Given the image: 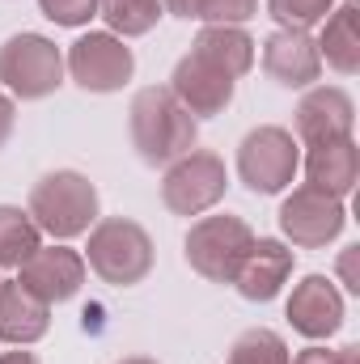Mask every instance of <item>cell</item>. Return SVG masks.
I'll return each mask as SVG.
<instances>
[{
  "label": "cell",
  "instance_id": "52a82bcc",
  "mask_svg": "<svg viewBox=\"0 0 360 364\" xmlns=\"http://www.w3.org/2000/svg\"><path fill=\"white\" fill-rule=\"evenodd\" d=\"M297 140L284 127H255L238 149V174L255 195H275L297 174Z\"/></svg>",
  "mask_w": 360,
  "mask_h": 364
},
{
  "label": "cell",
  "instance_id": "ffe728a7",
  "mask_svg": "<svg viewBox=\"0 0 360 364\" xmlns=\"http://www.w3.org/2000/svg\"><path fill=\"white\" fill-rule=\"evenodd\" d=\"M38 246H43V233L30 220V212L0 203V267H21Z\"/></svg>",
  "mask_w": 360,
  "mask_h": 364
},
{
  "label": "cell",
  "instance_id": "2e32d148",
  "mask_svg": "<svg viewBox=\"0 0 360 364\" xmlns=\"http://www.w3.org/2000/svg\"><path fill=\"white\" fill-rule=\"evenodd\" d=\"M51 322V305L38 301L34 292H26L17 279H0V339L4 343H34L47 335Z\"/></svg>",
  "mask_w": 360,
  "mask_h": 364
},
{
  "label": "cell",
  "instance_id": "4dcf8cb0",
  "mask_svg": "<svg viewBox=\"0 0 360 364\" xmlns=\"http://www.w3.org/2000/svg\"><path fill=\"white\" fill-rule=\"evenodd\" d=\"M119 364H157V360H149V356H127V360H119Z\"/></svg>",
  "mask_w": 360,
  "mask_h": 364
},
{
  "label": "cell",
  "instance_id": "7402d4cb",
  "mask_svg": "<svg viewBox=\"0 0 360 364\" xmlns=\"http://www.w3.org/2000/svg\"><path fill=\"white\" fill-rule=\"evenodd\" d=\"M97 17H106V26L119 30L123 38H136L157 26L162 0H97Z\"/></svg>",
  "mask_w": 360,
  "mask_h": 364
},
{
  "label": "cell",
  "instance_id": "f546056e",
  "mask_svg": "<svg viewBox=\"0 0 360 364\" xmlns=\"http://www.w3.org/2000/svg\"><path fill=\"white\" fill-rule=\"evenodd\" d=\"M339 364H360V348H339Z\"/></svg>",
  "mask_w": 360,
  "mask_h": 364
},
{
  "label": "cell",
  "instance_id": "8992f818",
  "mask_svg": "<svg viewBox=\"0 0 360 364\" xmlns=\"http://www.w3.org/2000/svg\"><path fill=\"white\" fill-rule=\"evenodd\" d=\"M229 186V174H225V161L208 149H191L186 157H179L170 170H166V182H162V203L174 212V216H199L208 212Z\"/></svg>",
  "mask_w": 360,
  "mask_h": 364
},
{
  "label": "cell",
  "instance_id": "484cf974",
  "mask_svg": "<svg viewBox=\"0 0 360 364\" xmlns=\"http://www.w3.org/2000/svg\"><path fill=\"white\" fill-rule=\"evenodd\" d=\"M288 364H339V352H327V348H305L297 360Z\"/></svg>",
  "mask_w": 360,
  "mask_h": 364
},
{
  "label": "cell",
  "instance_id": "5bb4252c",
  "mask_svg": "<svg viewBox=\"0 0 360 364\" xmlns=\"http://www.w3.org/2000/svg\"><path fill=\"white\" fill-rule=\"evenodd\" d=\"M297 136L305 149L352 136V97L335 85H318L297 106Z\"/></svg>",
  "mask_w": 360,
  "mask_h": 364
},
{
  "label": "cell",
  "instance_id": "d4e9b609",
  "mask_svg": "<svg viewBox=\"0 0 360 364\" xmlns=\"http://www.w3.org/2000/svg\"><path fill=\"white\" fill-rule=\"evenodd\" d=\"M38 9L55 26H85L90 17H97V0H38Z\"/></svg>",
  "mask_w": 360,
  "mask_h": 364
},
{
  "label": "cell",
  "instance_id": "d6986e66",
  "mask_svg": "<svg viewBox=\"0 0 360 364\" xmlns=\"http://www.w3.org/2000/svg\"><path fill=\"white\" fill-rule=\"evenodd\" d=\"M191 47L203 51V55H212V60H216L221 68H229L233 77H246L250 64H255V43H250V34L238 30V26H203Z\"/></svg>",
  "mask_w": 360,
  "mask_h": 364
},
{
  "label": "cell",
  "instance_id": "5b68a950",
  "mask_svg": "<svg viewBox=\"0 0 360 364\" xmlns=\"http://www.w3.org/2000/svg\"><path fill=\"white\" fill-rule=\"evenodd\" d=\"M0 81L26 102L47 97L64 85V55L43 34H13L0 47Z\"/></svg>",
  "mask_w": 360,
  "mask_h": 364
},
{
  "label": "cell",
  "instance_id": "cb8c5ba5",
  "mask_svg": "<svg viewBox=\"0 0 360 364\" xmlns=\"http://www.w3.org/2000/svg\"><path fill=\"white\" fill-rule=\"evenodd\" d=\"M268 13L284 30H309L331 13V0H268Z\"/></svg>",
  "mask_w": 360,
  "mask_h": 364
},
{
  "label": "cell",
  "instance_id": "3957f363",
  "mask_svg": "<svg viewBox=\"0 0 360 364\" xmlns=\"http://www.w3.org/2000/svg\"><path fill=\"white\" fill-rule=\"evenodd\" d=\"M250 246H255L250 225L242 216L216 212V216H203V220L191 225V233H186V263H191V272H199L212 284H233V275H238Z\"/></svg>",
  "mask_w": 360,
  "mask_h": 364
},
{
  "label": "cell",
  "instance_id": "603a6c76",
  "mask_svg": "<svg viewBox=\"0 0 360 364\" xmlns=\"http://www.w3.org/2000/svg\"><path fill=\"white\" fill-rule=\"evenodd\" d=\"M225 364H288V348H284V339L275 331L255 326V331H246V335L233 339Z\"/></svg>",
  "mask_w": 360,
  "mask_h": 364
},
{
  "label": "cell",
  "instance_id": "44dd1931",
  "mask_svg": "<svg viewBox=\"0 0 360 364\" xmlns=\"http://www.w3.org/2000/svg\"><path fill=\"white\" fill-rule=\"evenodd\" d=\"M162 9H170L174 17H195L208 26H238L246 17H255L259 0H162Z\"/></svg>",
  "mask_w": 360,
  "mask_h": 364
},
{
  "label": "cell",
  "instance_id": "8fae6325",
  "mask_svg": "<svg viewBox=\"0 0 360 364\" xmlns=\"http://www.w3.org/2000/svg\"><path fill=\"white\" fill-rule=\"evenodd\" d=\"M17 272H21L17 284L26 292H34L47 305H60V301L77 296V288L85 284V259L68 246H38Z\"/></svg>",
  "mask_w": 360,
  "mask_h": 364
},
{
  "label": "cell",
  "instance_id": "30bf717a",
  "mask_svg": "<svg viewBox=\"0 0 360 364\" xmlns=\"http://www.w3.org/2000/svg\"><path fill=\"white\" fill-rule=\"evenodd\" d=\"M233 90H238V77H233L229 68H221L212 55L195 51V47L179 60V68H174V77H170V93L179 97L195 119L221 114V110L233 102Z\"/></svg>",
  "mask_w": 360,
  "mask_h": 364
},
{
  "label": "cell",
  "instance_id": "4fadbf2b",
  "mask_svg": "<svg viewBox=\"0 0 360 364\" xmlns=\"http://www.w3.org/2000/svg\"><path fill=\"white\" fill-rule=\"evenodd\" d=\"M288 322L292 331H301L305 339H327L339 331L344 322V296L335 288V279L327 275H305L292 296H288Z\"/></svg>",
  "mask_w": 360,
  "mask_h": 364
},
{
  "label": "cell",
  "instance_id": "6da1fadb",
  "mask_svg": "<svg viewBox=\"0 0 360 364\" xmlns=\"http://www.w3.org/2000/svg\"><path fill=\"white\" fill-rule=\"evenodd\" d=\"M127 132H132V149L144 166H174L179 157L195 149L199 119L170 93V85H149L132 97Z\"/></svg>",
  "mask_w": 360,
  "mask_h": 364
},
{
  "label": "cell",
  "instance_id": "ac0fdd59",
  "mask_svg": "<svg viewBox=\"0 0 360 364\" xmlns=\"http://www.w3.org/2000/svg\"><path fill=\"white\" fill-rule=\"evenodd\" d=\"M318 55H327V64L335 73H356L360 68V34H356V0L331 9L322 17V38H318Z\"/></svg>",
  "mask_w": 360,
  "mask_h": 364
},
{
  "label": "cell",
  "instance_id": "7a4b0ae2",
  "mask_svg": "<svg viewBox=\"0 0 360 364\" xmlns=\"http://www.w3.org/2000/svg\"><path fill=\"white\" fill-rule=\"evenodd\" d=\"M26 212L38 225V233H51L60 242L90 233V225L97 220V186L77 170H55L30 186Z\"/></svg>",
  "mask_w": 360,
  "mask_h": 364
},
{
  "label": "cell",
  "instance_id": "f1b7e54d",
  "mask_svg": "<svg viewBox=\"0 0 360 364\" xmlns=\"http://www.w3.org/2000/svg\"><path fill=\"white\" fill-rule=\"evenodd\" d=\"M0 364H38V356H34V352H4Z\"/></svg>",
  "mask_w": 360,
  "mask_h": 364
},
{
  "label": "cell",
  "instance_id": "e0dca14e",
  "mask_svg": "<svg viewBox=\"0 0 360 364\" xmlns=\"http://www.w3.org/2000/svg\"><path fill=\"white\" fill-rule=\"evenodd\" d=\"M305 174H309V186L327 191V195H348L360 178V149L352 136L344 140H327V144H314L305 153Z\"/></svg>",
  "mask_w": 360,
  "mask_h": 364
},
{
  "label": "cell",
  "instance_id": "9c48e42d",
  "mask_svg": "<svg viewBox=\"0 0 360 364\" xmlns=\"http://www.w3.org/2000/svg\"><path fill=\"white\" fill-rule=\"evenodd\" d=\"M344 220H348L344 199L339 195H327V191H318L309 182H301L284 199V208H280V229L288 233L292 246H305V250L335 242L339 229H344Z\"/></svg>",
  "mask_w": 360,
  "mask_h": 364
},
{
  "label": "cell",
  "instance_id": "277c9868",
  "mask_svg": "<svg viewBox=\"0 0 360 364\" xmlns=\"http://www.w3.org/2000/svg\"><path fill=\"white\" fill-rule=\"evenodd\" d=\"M90 267L106 284H119V288L140 284L149 275V267H153V242H149V233L136 220L106 216V220L93 225L90 233Z\"/></svg>",
  "mask_w": 360,
  "mask_h": 364
},
{
  "label": "cell",
  "instance_id": "83f0119b",
  "mask_svg": "<svg viewBox=\"0 0 360 364\" xmlns=\"http://www.w3.org/2000/svg\"><path fill=\"white\" fill-rule=\"evenodd\" d=\"M339 272H344V279H348V288L356 292L360 284H356V246H348L344 250V259H339Z\"/></svg>",
  "mask_w": 360,
  "mask_h": 364
},
{
  "label": "cell",
  "instance_id": "4316f807",
  "mask_svg": "<svg viewBox=\"0 0 360 364\" xmlns=\"http://www.w3.org/2000/svg\"><path fill=\"white\" fill-rule=\"evenodd\" d=\"M9 136H13V102H9V93L0 90V149H4Z\"/></svg>",
  "mask_w": 360,
  "mask_h": 364
},
{
  "label": "cell",
  "instance_id": "7c38bea8",
  "mask_svg": "<svg viewBox=\"0 0 360 364\" xmlns=\"http://www.w3.org/2000/svg\"><path fill=\"white\" fill-rule=\"evenodd\" d=\"M263 73L284 90L314 85L322 73V55H318V43L309 38V30H275L263 43Z\"/></svg>",
  "mask_w": 360,
  "mask_h": 364
},
{
  "label": "cell",
  "instance_id": "9a60e30c",
  "mask_svg": "<svg viewBox=\"0 0 360 364\" xmlns=\"http://www.w3.org/2000/svg\"><path fill=\"white\" fill-rule=\"evenodd\" d=\"M288 275H292V250L275 237H255V246L246 250L242 267L233 275V288L246 301H271Z\"/></svg>",
  "mask_w": 360,
  "mask_h": 364
},
{
  "label": "cell",
  "instance_id": "ba28073f",
  "mask_svg": "<svg viewBox=\"0 0 360 364\" xmlns=\"http://www.w3.org/2000/svg\"><path fill=\"white\" fill-rule=\"evenodd\" d=\"M68 73L85 93H115L123 90L136 73V55L123 38L115 34H85L68 51Z\"/></svg>",
  "mask_w": 360,
  "mask_h": 364
}]
</instances>
